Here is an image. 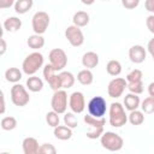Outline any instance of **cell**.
I'll use <instances>...</instances> for the list:
<instances>
[{
    "label": "cell",
    "mask_w": 154,
    "mask_h": 154,
    "mask_svg": "<svg viewBox=\"0 0 154 154\" xmlns=\"http://www.w3.org/2000/svg\"><path fill=\"white\" fill-rule=\"evenodd\" d=\"M0 113L4 114L5 113V97H4V93L1 91V109H0Z\"/></svg>",
    "instance_id": "43"
},
{
    "label": "cell",
    "mask_w": 154,
    "mask_h": 154,
    "mask_svg": "<svg viewBox=\"0 0 154 154\" xmlns=\"http://www.w3.org/2000/svg\"><path fill=\"white\" fill-rule=\"evenodd\" d=\"M16 0H0V8L5 10V8H10L11 6H14Z\"/></svg>",
    "instance_id": "38"
},
{
    "label": "cell",
    "mask_w": 154,
    "mask_h": 154,
    "mask_svg": "<svg viewBox=\"0 0 154 154\" xmlns=\"http://www.w3.org/2000/svg\"><path fill=\"white\" fill-rule=\"evenodd\" d=\"M100 143H101L102 148H105L109 152H118L123 148L124 140L122 138V136H119L118 134H116L113 131H106L101 135Z\"/></svg>",
    "instance_id": "4"
},
{
    "label": "cell",
    "mask_w": 154,
    "mask_h": 154,
    "mask_svg": "<svg viewBox=\"0 0 154 154\" xmlns=\"http://www.w3.org/2000/svg\"><path fill=\"white\" fill-rule=\"evenodd\" d=\"M141 109L143 113L146 114H152L154 113V97L153 96H148L146 97L142 102H141Z\"/></svg>",
    "instance_id": "30"
},
{
    "label": "cell",
    "mask_w": 154,
    "mask_h": 154,
    "mask_svg": "<svg viewBox=\"0 0 154 154\" xmlns=\"http://www.w3.org/2000/svg\"><path fill=\"white\" fill-rule=\"evenodd\" d=\"M1 49H0V55H4L5 54V52H6V49H7V45H6V41H5V38L4 37H1Z\"/></svg>",
    "instance_id": "41"
},
{
    "label": "cell",
    "mask_w": 154,
    "mask_h": 154,
    "mask_svg": "<svg viewBox=\"0 0 154 154\" xmlns=\"http://www.w3.org/2000/svg\"><path fill=\"white\" fill-rule=\"evenodd\" d=\"M0 126L5 131H11V130L17 128V119L14 117H12V116L4 117L1 119V122H0Z\"/></svg>",
    "instance_id": "29"
},
{
    "label": "cell",
    "mask_w": 154,
    "mask_h": 154,
    "mask_svg": "<svg viewBox=\"0 0 154 154\" xmlns=\"http://www.w3.org/2000/svg\"><path fill=\"white\" fill-rule=\"evenodd\" d=\"M146 25H147L148 30H149L152 34H154V14H150V16L147 17V19H146Z\"/></svg>",
    "instance_id": "37"
},
{
    "label": "cell",
    "mask_w": 154,
    "mask_h": 154,
    "mask_svg": "<svg viewBox=\"0 0 154 154\" xmlns=\"http://www.w3.org/2000/svg\"><path fill=\"white\" fill-rule=\"evenodd\" d=\"M148 94H149V96L154 97V82L149 83V85H148Z\"/></svg>",
    "instance_id": "42"
},
{
    "label": "cell",
    "mask_w": 154,
    "mask_h": 154,
    "mask_svg": "<svg viewBox=\"0 0 154 154\" xmlns=\"http://www.w3.org/2000/svg\"><path fill=\"white\" fill-rule=\"evenodd\" d=\"M65 37L70 42L72 47H79L84 43V35L79 26L77 25H69L65 29Z\"/></svg>",
    "instance_id": "11"
},
{
    "label": "cell",
    "mask_w": 154,
    "mask_h": 154,
    "mask_svg": "<svg viewBox=\"0 0 154 154\" xmlns=\"http://www.w3.org/2000/svg\"><path fill=\"white\" fill-rule=\"evenodd\" d=\"M152 58H153V60H154V54H153V55H152Z\"/></svg>",
    "instance_id": "46"
},
{
    "label": "cell",
    "mask_w": 154,
    "mask_h": 154,
    "mask_svg": "<svg viewBox=\"0 0 154 154\" xmlns=\"http://www.w3.org/2000/svg\"><path fill=\"white\" fill-rule=\"evenodd\" d=\"M51 106L52 109L59 114H64L66 112L69 102H67V93L65 91V89H59L54 91L51 100Z\"/></svg>",
    "instance_id": "7"
},
{
    "label": "cell",
    "mask_w": 154,
    "mask_h": 154,
    "mask_svg": "<svg viewBox=\"0 0 154 154\" xmlns=\"http://www.w3.org/2000/svg\"><path fill=\"white\" fill-rule=\"evenodd\" d=\"M106 71L109 76L117 77L122 73V64L118 60H109L106 65Z\"/></svg>",
    "instance_id": "28"
},
{
    "label": "cell",
    "mask_w": 154,
    "mask_h": 154,
    "mask_svg": "<svg viewBox=\"0 0 154 154\" xmlns=\"http://www.w3.org/2000/svg\"><path fill=\"white\" fill-rule=\"evenodd\" d=\"M128 88V81L122 77H114L112 81H109L107 87V94L109 97L118 99L123 95L124 90Z\"/></svg>",
    "instance_id": "10"
},
{
    "label": "cell",
    "mask_w": 154,
    "mask_h": 154,
    "mask_svg": "<svg viewBox=\"0 0 154 154\" xmlns=\"http://www.w3.org/2000/svg\"><path fill=\"white\" fill-rule=\"evenodd\" d=\"M22 28V20L18 17H8L4 22V29L7 32H16Z\"/></svg>",
    "instance_id": "19"
},
{
    "label": "cell",
    "mask_w": 154,
    "mask_h": 154,
    "mask_svg": "<svg viewBox=\"0 0 154 154\" xmlns=\"http://www.w3.org/2000/svg\"><path fill=\"white\" fill-rule=\"evenodd\" d=\"M77 81L82 85H90L94 81V75L90 69H83L77 73Z\"/></svg>",
    "instance_id": "24"
},
{
    "label": "cell",
    "mask_w": 154,
    "mask_h": 154,
    "mask_svg": "<svg viewBox=\"0 0 154 154\" xmlns=\"http://www.w3.org/2000/svg\"><path fill=\"white\" fill-rule=\"evenodd\" d=\"M43 60L45 58L40 52H32L28 54L23 60L22 71L28 76H32L43 66Z\"/></svg>",
    "instance_id": "3"
},
{
    "label": "cell",
    "mask_w": 154,
    "mask_h": 154,
    "mask_svg": "<svg viewBox=\"0 0 154 154\" xmlns=\"http://www.w3.org/2000/svg\"><path fill=\"white\" fill-rule=\"evenodd\" d=\"M46 122H47V124L51 126V128H55V126H58L59 125V122H60V118H59V113H57L55 111H51V112H48L47 114H46Z\"/></svg>",
    "instance_id": "32"
},
{
    "label": "cell",
    "mask_w": 154,
    "mask_h": 154,
    "mask_svg": "<svg viewBox=\"0 0 154 154\" xmlns=\"http://www.w3.org/2000/svg\"><path fill=\"white\" fill-rule=\"evenodd\" d=\"M108 122L113 128H122L128 122V114L125 112V107L120 102H112L108 109Z\"/></svg>",
    "instance_id": "1"
},
{
    "label": "cell",
    "mask_w": 154,
    "mask_h": 154,
    "mask_svg": "<svg viewBox=\"0 0 154 154\" xmlns=\"http://www.w3.org/2000/svg\"><path fill=\"white\" fill-rule=\"evenodd\" d=\"M40 154H55L57 153V149L53 144L51 143H43L40 146V150H38Z\"/></svg>",
    "instance_id": "35"
},
{
    "label": "cell",
    "mask_w": 154,
    "mask_h": 154,
    "mask_svg": "<svg viewBox=\"0 0 154 154\" xmlns=\"http://www.w3.org/2000/svg\"><path fill=\"white\" fill-rule=\"evenodd\" d=\"M32 5H34V0H16L14 11L18 14H24L29 10H31Z\"/></svg>",
    "instance_id": "26"
},
{
    "label": "cell",
    "mask_w": 154,
    "mask_h": 154,
    "mask_svg": "<svg viewBox=\"0 0 154 154\" xmlns=\"http://www.w3.org/2000/svg\"><path fill=\"white\" fill-rule=\"evenodd\" d=\"M72 22L75 25L83 28L89 23V14L85 11H77L72 17Z\"/></svg>",
    "instance_id": "25"
},
{
    "label": "cell",
    "mask_w": 154,
    "mask_h": 154,
    "mask_svg": "<svg viewBox=\"0 0 154 154\" xmlns=\"http://www.w3.org/2000/svg\"><path fill=\"white\" fill-rule=\"evenodd\" d=\"M43 77H45V81L49 84V87L54 91L59 90V89H63L61 88V82H60V76H59V73H57V70L51 64L45 65V67H43Z\"/></svg>",
    "instance_id": "12"
},
{
    "label": "cell",
    "mask_w": 154,
    "mask_h": 154,
    "mask_svg": "<svg viewBox=\"0 0 154 154\" xmlns=\"http://www.w3.org/2000/svg\"><path fill=\"white\" fill-rule=\"evenodd\" d=\"M140 106H141V100H140V96L137 94L129 93L124 96V107H125V109L134 111V109H138Z\"/></svg>",
    "instance_id": "17"
},
{
    "label": "cell",
    "mask_w": 154,
    "mask_h": 154,
    "mask_svg": "<svg viewBox=\"0 0 154 154\" xmlns=\"http://www.w3.org/2000/svg\"><path fill=\"white\" fill-rule=\"evenodd\" d=\"M26 88L32 93H38L43 88V81L35 75L29 76V78L26 79Z\"/></svg>",
    "instance_id": "21"
},
{
    "label": "cell",
    "mask_w": 154,
    "mask_h": 154,
    "mask_svg": "<svg viewBox=\"0 0 154 154\" xmlns=\"http://www.w3.org/2000/svg\"><path fill=\"white\" fill-rule=\"evenodd\" d=\"M60 76V82H61V88L63 89H70L71 87H73L76 78L72 75V72L70 71H60L59 73Z\"/></svg>",
    "instance_id": "22"
},
{
    "label": "cell",
    "mask_w": 154,
    "mask_h": 154,
    "mask_svg": "<svg viewBox=\"0 0 154 154\" xmlns=\"http://www.w3.org/2000/svg\"><path fill=\"white\" fill-rule=\"evenodd\" d=\"M53 134H54V136L58 140H60V141H67V140H70L72 137V129L69 128V126H66L65 124L64 125H58V126L54 128Z\"/></svg>",
    "instance_id": "18"
},
{
    "label": "cell",
    "mask_w": 154,
    "mask_h": 154,
    "mask_svg": "<svg viewBox=\"0 0 154 154\" xmlns=\"http://www.w3.org/2000/svg\"><path fill=\"white\" fill-rule=\"evenodd\" d=\"M75 114L76 113H73L72 111L64 113V124L71 129H75L78 126V120H77V117Z\"/></svg>",
    "instance_id": "31"
},
{
    "label": "cell",
    "mask_w": 154,
    "mask_h": 154,
    "mask_svg": "<svg viewBox=\"0 0 154 154\" xmlns=\"http://www.w3.org/2000/svg\"><path fill=\"white\" fill-rule=\"evenodd\" d=\"M147 52L143 46L141 45H135L129 49V59L134 64H142L146 60Z\"/></svg>",
    "instance_id": "14"
},
{
    "label": "cell",
    "mask_w": 154,
    "mask_h": 154,
    "mask_svg": "<svg viewBox=\"0 0 154 154\" xmlns=\"http://www.w3.org/2000/svg\"><path fill=\"white\" fill-rule=\"evenodd\" d=\"M22 148L24 154H38L40 146L35 137H25L22 142Z\"/></svg>",
    "instance_id": "15"
},
{
    "label": "cell",
    "mask_w": 154,
    "mask_h": 154,
    "mask_svg": "<svg viewBox=\"0 0 154 154\" xmlns=\"http://www.w3.org/2000/svg\"><path fill=\"white\" fill-rule=\"evenodd\" d=\"M11 101L14 106L18 107H23L29 103L30 96L24 85L14 83V85L11 88Z\"/></svg>",
    "instance_id": "5"
},
{
    "label": "cell",
    "mask_w": 154,
    "mask_h": 154,
    "mask_svg": "<svg viewBox=\"0 0 154 154\" xmlns=\"http://www.w3.org/2000/svg\"><path fill=\"white\" fill-rule=\"evenodd\" d=\"M144 7H146V10L148 12H150V13L154 14V0H146Z\"/></svg>",
    "instance_id": "39"
},
{
    "label": "cell",
    "mask_w": 154,
    "mask_h": 154,
    "mask_svg": "<svg viewBox=\"0 0 154 154\" xmlns=\"http://www.w3.org/2000/svg\"><path fill=\"white\" fill-rule=\"evenodd\" d=\"M147 49H148V52H149L150 55L154 54V37L149 40V42H148V45H147Z\"/></svg>",
    "instance_id": "40"
},
{
    "label": "cell",
    "mask_w": 154,
    "mask_h": 154,
    "mask_svg": "<svg viewBox=\"0 0 154 154\" xmlns=\"http://www.w3.org/2000/svg\"><path fill=\"white\" fill-rule=\"evenodd\" d=\"M83 120L89 126V130L85 134L88 138H90V140L100 138L101 135L105 132L103 128H105V124H106V119L103 117L96 118V117H93L91 114H85Z\"/></svg>",
    "instance_id": "2"
},
{
    "label": "cell",
    "mask_w": 154,
    "mask_h": 154,
    "mask_svg": "<svg viewBox=\"0 0 154 154\" xmlns=\"http://www.w3.org/2000/svg\"><path fill=\"white\" fill-rule=\"evenodd\" d=\"M128 89L130 93H134V94H142L144 88H143V82L142 81H136V82H128Z\"/></svg>",
    "instance_id": "33"
},
{
    "label": "cell",
    "mask_w": 154,
    "mask_h": 154,
    "mask_svg": "<svg viewBox=\"0 0 154 154\" xmlns=\"http://www.w3.org/2000/svg\"><path fill=\"white\" fill-rule=\"evenodd\" d=\"M26 45L29 46V48H31L34 51H38L45 46V38L40 34H34V35H30L28 37Z\"/></svg>",
    "instance_id": "20"
},
{
    "label": "cell",
    "mask_w": 154,
    "mask_h": 154,
    "mask_svg": "<svg viewBox=\"0 0 154 154\" xmlns=\"http://www.w3.org/2000/svg\"><path fill=\"white\" fill-rule=\"evenodd\" d=\"M101 1H109V0H101Z\"/></svg>",
    "instance_id": "45"
},
{
    "label": "cell",
    "mask_w": 154,
    "mask_h": 154,
    "mask_svg": "<svg viewBox=\"0 0 154 154\" xmlns=\"http://www.w3.org/2000/svg\"><path fill=\"white\" fill-rule=\"evenodd\" d=\"M128 120L130 122L131 125H141L144 122V113L142 112V109H134L130 111V114L128 116Z\"/></svg>",
    "instance_id": "27"
},
{
    "label": "cell",
    "mask_w": 154,
    "mask_h": 154,
    "mask_svg": "<svg viewBox=\"0 0 154 154\" xmlns=\"http://www.w3.org/2000/svg\"><path fill=\"white\" fill-rule=\"evenodd\" d=\"M81 2H82L83 5L89 6V5H93V4L95 2V0H81Z\"/></svg>",
    "instance_id": "44"
},
{
    "label": "cell",
    "mask_w": 154,
    "mask_h": 154,
    "mask_svg": "<svg viewBox=\"0 0 154 154\" xmlns=\"http://www.w3.org/2000/svg\"><path fill=\"white\" fill-rule=\"evenodd\" d=\"M48 59L49 64L57 71H63L64 67H66L67 65V55L61 48H53L48 54Z\"/></svg>",
    "instance_id": "8"
},
{
    "label": "cell",
    "mask_w": 154,
    "mask_h": 154,
    "mask_svg": "<svg viewBox=\"0 0 154 154\" xmlns=\"http://www.w3.org/2000/svg\"><path fill=\"white\" fill-rule=\"evenodd\" d=\"M122 5L126 10H134L140 5V0H122Z\"/></svg>",
    "instance_id": "36"
},
{
    "label": "cell",
    "mask_w": 154,
    "mask_h": 154,
    "mask_svg": "<svg viewBox=\"0 0 154 154\" xmlns=\"http://www.w3.org/2000/svg\"><path fill=\"white\" fill-rule=\"evenodd\" d=\"M22 71L18 67H8L5 71V79L10 83H18L22 79Z\"/></svg>",
    "instance_id": "23"
},
{
    "label": "cell",
    "mask_w": 154,
    "mask_h": 154,
    "mask_svg": "<svg viewBox=\"0 0 154 154\" xmlns=\"http://www.w3.org/2000/svg\"><path fill=\"white\" fill-rule=\"evenodd\" d=\"M143 73L140 69H134L126 75V81L128 82H136V81H142Z\"/></svg>",
    "instance_id": "34"
},
{
    "label": "cell",
    "mask_w": 154,
    "mask_h": 154,
    "mask_svg": "<svg viewBox=\"0 0 154 154\" xmlns=\"http://www.w3.org/2000/svg\"><path fill=\"white\" fill-rule=\"evenodd\" d=\"M69 107L76 114H79L85 108V97L82 91H73L69 97Z\"/></svg>",
    "instance_id": "13"
},
{
    "label": "cell",
    "mask_w": 154,
    "mask_h": 154,
    "mask_svg": "<svg viewBox=\"0 0 154 154\" xmlns=\"http://www.w3.org/2000/svg\"><path fill=\"white\" fill-rule=\"evenodd\" d=\"M99 60H100L99 54L93 52V51H90V52H87V53L83 54V57H82V65L85 69H90L91 70V69H94V67H96L99 65Z\"/></svg>",
    "instance_id": "16"
},
{
    "label": "cell",
    "mask_w": 154,
    "mask_h": 154,
    "mask_svg": "<svg viewBox=\"0 0 154 154\" xmlns=\"http://www.w3.org/2000/svg\"><path fill=\"white\" fill-rule=\"evenodd\" d=\"M88 112L89 114H91L93 117L96 118H101L106 114L107 111V103L106 100L102 96H94L89 100L88 102Z\"/></svg>",
    "instance_id": "9"
},
{
    "label": "cell",
    "mask_w": 154,
    "mask_h": 154,
    "mask_svg": "<svg viewBox=\"0 0 154 154\" xmlns=\"http://www.w3.org/2000/svg\"><path fill=\"white\" fill-rule=\"evenodd\" d=\"M49 22H51V18H49V14L45 11H37L32 18H31V26H32V30L35 34H45L48 29V25H49Z\"/></svg>",
    "instance_id": "6"
}]
</instances>
